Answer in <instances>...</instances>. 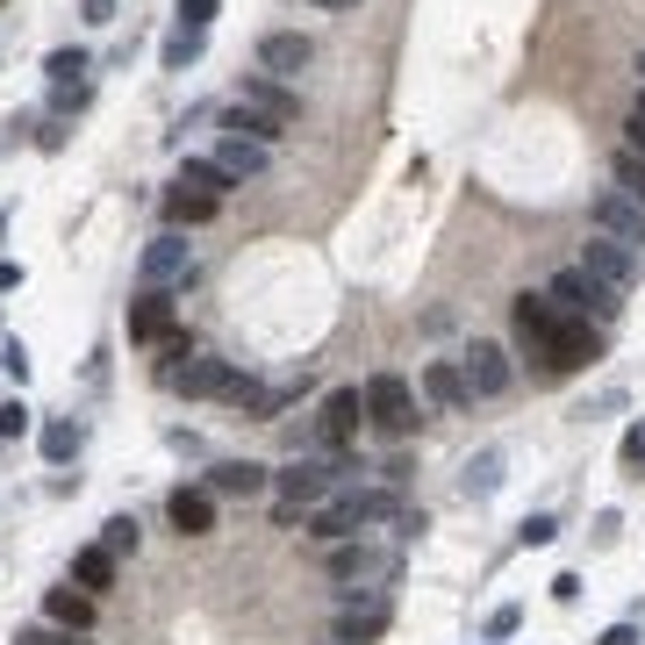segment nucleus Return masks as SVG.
I'll list each match as a JSON object with an SVG mask.
<instances>
[{
    "mask_svg": "<svg viewBox=\"0 0 645 645\" xmlns=\"http://www.w3.org/2000/svg\"><path fill=\"white\" fill-rule=\"evenodd\" d=\"M136 538H144V531H136V516H108V524H101V545L115 552V560H122V552H136Z\"/></svg>",
    "mask_w": 645,
    "mask_h": 645,
    "instance_id": "obj_31",
    "label": "nucleus"
},
{
    "mask_svg": "<svg viewBox=\"0 0 645 645\" xmlns=\"http://www.w3.org/2000/svg\"><path fill=\"white\" fill-rule=\"evenodd\" d=\"M172 394H187V402H222L230 394V380H238V366L230 358H208V352H194V358H180L172 374H158Z\"/></svg>",
    "mask_w": 645,
    "mask_h": 645,
    "instance_id": "obj_10",
    "label": "nucleus"
},
{
    "mask_svg": "<svg viewBox=\"0 0 645 645\" xmlns=\"http://www.w3.org/2000/svg\"><path fill=\"white\" fill-rule=\"evenodd\" d=\"M560 538V524H552V516H524V545H552Z\"/></svg>",
    "mask_w": 645,
    "mask_h": 645,
    "instance_id": "obj_36",
    "label": "nucleus"
},
{
    "mask_svg": "<svg viewBox=\"0 0 645 645\" xmlns=\"http://www.w3.org/2000/svg\"><path fill=\"white\" fill-rule=\"evenodd\" d=\"M424 394L438 409H466V402H474V388H466V374H459V358H430V366H424Z\"/></svg>",
    "mask_w": 645,
    "mask_h": 645,
    "instance_id": "obj_23",
    "label": "nucleus"
},
{
    "mask_svg": "<svg viewBox=\"0 0 645 645\" xmlns=\"http://www.w3.org/2000/svg\"><path fill=\"white\" fill-rule=\"evenodd\" d=\"M510 631H516V610H510V603H502V610L488 617V638H510Z\"/></svg>",
    "mask_w": 645,
    "mask_h": 645,
    "instance_id": "obj_40",
    "label": "nucleus"
},
{
    "mask_svg": "<svg viewBox=\"0 0 645 645\" xmlns=\"http://www.w3.org/2000/svg\"><path fill=\"white\" fill-rule=\"evenodd\" d=\"M222 136H252V144H266V151H272V144H280L288 130H280V122H266V115H252V108H238V101H230V115H222Z\"/></svg>",
    "mask_w": 645,
    "mask_h": 645,
    "instance_id": "obj_25",
    "label": "nucleus"
},
{
    "mask_svg": "<svg viewBox=\"0 0 645 645\" xmlns=\"http://www.w3.org/2000/svg\"><path fill=\"white\" fill-rule=\"evenodd\" d=\"M15 645H80V631H22Z\"/></svg>",
    "mask_w": 645,
    "mask_h": 645,
    "instance_id": "obj_37",
    "label": "nucleus"
},
{
    "mask_svg": "<svg viewBox=\"0 0 645 645\" xmlns=\"http://www.w3.org/2000/svg\"><path fill=\"white\" fill-rule=\"evenodd\" d=\"M187 280H194V244L180 238V230L144 244V258H136V294H180Z\"/></svg>",
    "mask_w": 645,
    "mask_h": 645,
    "instance_id": "obj_5",
    "label": "nucleus"
},
{
    "mask_svg": "<svg viewBox=\"0 0 645 645\" xmlns=\"http://www.w3.org/2000/svg\"><path fill=\"white\" fill-rule=\"evenodd\" d=\"M308 8H322V15H352L358 0H308Z\"/></svg>",
    "mask_w": 645,
    "mask_h": 645,
    "instance_id": "obj_42",
    "label": "nucleus"
},
{
    "mask_svg": "<svg viewBox=\"0 0 645 645\" xmlns=\"http://www.w3.org/2000/svg\"><path fill=\"white\" fill-rule=\"evenodd\" d=\"M172 187H187V194H208V202H222V194L238 187V180H230V172H222L216 158H187V166H180V180H172Z\"/></svg>",
    "mask_w": 645,
    "mask_h": 645,
    "instance_id": "obj_24",
    "label": "nucleus"
},
{
    "mask_svg": "<svg viewBox=\"0 0 645 645\" xmlns=\"http://www.w3.org/2000/svg\"><path fill=\"white\" fill-rule=\"evenodd\" d=\"M552 308H560V316H581V322H595V330H603V322H617V308H624V294L617 288H603V280H595V272H581V266H567V272H552Z\"/></svg>",
    "mask_w": 645,
    "mask_h": 645,
    "instance_id": "obj_4",
    "label": "nucleus"
},
{
    "mask_svg": "<svg viewBox=\"0 0 645 645\" xmlns=\"http://www.w3.org/2000/svg\"><path fill=\"white\" fill-rule=\"evenodd\" d=\"M322 574L338 581V588H380V581L402 574V560H394V545H374V538H344L322 552Z\"/></svg>",
    "mask_w": 645,
    "mask_h": 645,
    "instance_id": "obj_3",
    "label": "nucleus"
},
{
    "mask_svg": "<svg viewBox=\"0 0 645 645\" xmlns=\"http://www.w3.org/2000/svg\"><path fill=\"white\" fill-rule=\"evenodd\" d=\"M308 58H316V44H308L302 29H266L258 36V72H266V80H294V72H308Z\"/></svg>",
    "mask_w": 645,
    "mask_h": 645,
    "instance_id": "obj_15",
    "label": "nucleus"
},
{
    "mask_svg": "<svg viewBox=\"0 0 645 645\" xmlns=\"http://www.w3.org/2000/svg\"><path fill=\"white\" fill-rule=\"evenodd\" d=\"M222 402H230V409H244V416H258V424H280V409H288V394H280V388H266V380H252V374H238Z\"/></svg>",
    "mask_w": 645,
    "mask_h": 645,
    "instance_id": "obj_20",
    "label": "nucleus"
},
{
    "mask_svg": "<svg viewBox=\"0 0 645 645\" xmlns=\"http://www.w3.org/2000/svg\"><path fill=\"white\" fill-rule=\"evenodd\" d=\"M202 488L208 495H266L272 488V466H258V459H222V466H208Z\"/></svg>",
    "mask_w": 645,
    "mask_h": 645,
    "instance_id": "obj_17",
    "label": "nucleus"
},
{
    "mask_svg": "<svg viewBox=\"0 0 645 645\" xmlns=\"http://www.w3.org/2000/svg\"><path fill=\"white\" fill-rule=\"evenodd\" d=\"M631 122H645V86H638V101H631Z\"/></svg>",
    "mask_w": 645,
    "mask_h": 645,
    "instance_id": "obj_44",
    "label": "nucleus"
},
{
    "mask_svg": "<svg viewBox=\"0 0 645 645\" xmlns=\"http://www.w3.org/2000/svg\"><path fill=\"white\" fill-rule=\"evenodd\" d=\"M166 516H172L180 538H208V531H216V495H208V488H172L166 495Z\"/></svg>",
    "mask_w": 645,
    "mask_h": 645,
    "instance_id": "obj_16",
    "label": "nucleus"
},
{
    "mask_svg": "<svg viewBox=\"0 0 645 645\" xmlns=\"http://www.w3.org/2000/svg\"><path fill=\"white\" fill-rule=\"evenodd\" d=\"M495 480H502V452H480L466 466V495H495Z\"/></svg>",
    "mask_w": 645,
    "mask_h": 645,
    "instance_id": "obj_30",
    "label": "nucleus"
},
{
    "mask_svg": "<svg viewBox=\"0 0 645 645\" xmlns=\"http://www.w3.org/2000/svg\"><path fill=\"white\" fill-rule=\"evenodd\" d=\"M394 516H402L394 488H352V495H330V502L308 510V538L344 545V538H358V531H374V524H394Z\"/></svg>",
    "mask_w": 645,
    "mask_h": 645,
    "instance_id": "obj_1",
    "label": "nucleus"
},
{
    "mask_svg": "<svg viewBox=\"0 0 645 645\" xmlns=\"http://www.w3.org/2000/svg\"><path fill=\"white\" fill-rule=\"evenodd\" d=\"M638 86H645V51H638Z\"/></svg>",
    "mask_w": 645,
    "mask_h": 645,
    "instance_id": "obj_45",
    "label": "nucleus"
},
{
    "mask_svg": "<svg viewBox=\"0 0 645 645\" xmlns=\"http://www.w3.org/2000/svg\"><path fill=\"white\" fill-rule=\"evenodd\" d=\"M216 208H222V202H208V194H187V187H172V194H166V216H172V222H187V230H194V222H208Z\"/></svg>",
    "mask_w": 645,
    "mask_h": 645,
    "instance_id": "obj_27",
    "label": "nucleus"
},
{
    "mask_svg": "<svg viewBox=\"0 0 645 645\" xmlns=\"http://www.w3.org/2000/svg\"><path fill=\"white\" fill-rule=\"evenodd\" d=\"M316 645H344V638H316Z\"/></svg>",
    "mask_w": 645,
    "mask_h": 645,
    "instance_id": "obj_46",
    "label": "nucleus"
},
{
    "mask_svg": "<svg viewBox=\"0 0 645 645\" xmlns=\"http://www.w3.org/2000/svg\"><path fill=\"white\" fill-rule=\"evenodd\" d=\"M588 238H610V244L645 258V202H631L624 187H603L588 202Z\"/></svg>",
    "mask_w": 645,
    "mask_h": 645,
    "instance_id": "obj_6",
    "label": "nucleus"
},
{
    "mask_svg": "<svg viewBox=\"0 0 645 645\" xmlns=\"http://www.w3.org/2000/svg\"><path fill=\"white\" fill-rule=\"evenodd\" d=\"M222 8L216 0H180V29H194V36H208V22H216Z\"/></svg>",
    "mask_w": 645,
    "mask_h": 645,
    "instance_id": "obj_34",
    "label": "nucleus"
},
{
    "mask_svg": "<svg viewBox=\"0 0 645 645\" xmlns=\"http://www.w3.org/2000/svg\"><path fill=\"white\" fill-rule=\"evenodd\" d=\"M366 424H374L380 438H394V445L416 430V394H409L402 374H374L366 380Z\"/></svg>",
    "mask_w": 645,
    "mask_h": 645,
    "instance_id": "obj_9",
    "label": "nucleus"
},
{
    "mask_svg": "<svg viewBox=\"0 0 645 645\" xmlns=\"http://www.w3.org/2000/svg\"><path fill=\"white\" fill-rule=\"evenodd\" d=\"M0 374L22 380V374H29V352H22V344H0Z\"/></svg>",
    "mask_w": 645,
    "mask_h": 645,
    "instance_id": "obj_38",
    "label": "nucleus"
},
{
    "mask_svg": "<svg viewBox=\"0 0 645 645\" xmlns=\"http://www.w3.org/2000/svg\"><path fill=\"white\" fill-rule=\"evenodd\" d=\"M8 288H22V266H15V258H0V294H8Z\"/></svg>",
    "mask_w": 645,
    "mask_h": 645,
    "instance_id": "obj_41",
    "label": "nucleus"
},
{
    "mask_svg": "<svg viewBox=\"0 0 645 645\" xmlns=\"http://www.w3.org/2000/svg\"><path fill=\"white\" fill-rule=\"evenodd\" d=\"M388 624H394V603H388L380 588H344L338 617H330V638H344V645H374V638H388Z\"/></svg>",
    "mask_w": 645,
    "mask_h": 645,
    "instance_id": "obj_7",
    "label": "nucleus"
},
{
    "mask_svg": "<svg viewBox=\"0 0 645 645\" xmlns=\"http://www.w3.org/2000/svg\"><path fill=\"white\" fill-rule=\"evenodd\" d=\"M216 166L244 187V180H258V172L272 166V151H266V144H252V136H222V144H216Z\"/></svg>",
    "mask_w": 645,
    "mask_h": 645,
    "instance_id": "obj_21",
    "label": "nucleus"
},
{
    "mask_svg": "<svg viewBox=\"0 0 645 645\" xmlns=\"http://www.w3.org/2000/svg\"><path fill=\"white\" fill-rule=\"evenodd\" d=\"M44 72H51L58 94H65V86H86V80H80V72H86V51H51V58H44Z\"/></svg>",
    "mask_w": 645,
    "mask_h": 645,
    "instance_id": "obj_28",
    "label": "nucleus"
},
{
    "mask_svg": "<svg viewBox=\"0 0 645 645\" xmlns=\"http://www.w3.org/2000/svg\"><path fill=\"white\" fill-rule=\"evenodd\" d=\"M358 424H366V388H330L316 409V430H308V445L316 452H352Z\"/></svg>",
    "mask_w": 645,
    "mask_h": 645,
    "instance_id": "obj_8",
    "label": "nucleus"
},
{
    "mask_svg": "<svg viewBox=\"0 0 645 645\" xmlns=\"http://www.w3.org/2000/svg\"><path fill=\"white\" fill-rule=\"evenodd\" d=\"M72 452H80V424H44V459H51V466H65Z\"/></svg>",
    "mask_w": 645,
    "mask_h": 645,
    "instance_id": "obj_29",
    "label": "nucleus"
},
{
    "mask_svg": "<svg viewBox=\"0 0 645 645\" xmlns=\"http://www.w3.org/2000/svg\"><path fill=\"white\" fill-rule=\"evenodd\" d=\"M610 187H624L631 202H645V158L631 151V144H617V151H610Z\"/></svg>",
    "mask_w": 645,
    "mask_h": 645,
    "instance_id": "obj_26",
    "label": "nucleus"
},
{
    "mask_svg": "<svg viewBox=\"0 0 645 645\" xmlns=\"http://www.w3.org/2000/svg\"><path fill=\"white\" fill-rule=\"evenodd\" d=\"M0 230H8V222H0Z\"/></svg>",
    "mask_w": 645,
    "mask_h": 645,
    "instance_id": "obj_47",
    "label": "nucleus"
},
{
    "mask_svg": "<svg viewBox=\"0 0 645 645\" xmlns=\"http://www.w3.org/2000/svg\"><path fill=\"white\" fill-rule=\"evenodd\" d=\"M617 459H624V474H631V480H645V416H638V424L624 430V445H617Z\"/></svg>",
    "mask_w": 645,
    "mask_h": 645,
    "instance_id": "obj_32",
    "label": "nucleus"
},
{
    "mask_svg": "<svg viewBox=\"0 0 645 645\" xmlns=\"http://www.w3.org/2000/svg\"><path fill=\"white\" fill-rule=\"evenodd\" d=\"M624 130H631V136H624V144H631V151H638V158H645V122H624Z\"/></svg>",
    "mask_w": 645,
    "mask_h": 645,
    "instance_id": "obj_43",
    "label": "nucleus"
},
{
    "mask_svg": "<svg viewBox=\"0 0 645 645\" xmlns=\"http://www.w3.org/2000/svg\"><path fill=\"white\" fill-rule=\"evenodd\" d=\"M180 322H172V302L166 294H136L130 302V344H166Z\"/></svg>",
    "mask_w": 645,
    "mask_h": 645,
    "instance_id": "obj_18",
    "label": "nucleus"
},
{
    "mask_svg": "<svg viewBox=\"0 0 645 645\" xmlns=\"http://www.w3.org/2000/svg\"><path fill=\"white\" fill-rule=\"evenodd\" d=\"M29 430V409L22 402H0V438H22Z\"/></svg>",
    "mask_w": 645,
    "mask_h": 645,
    "instance_id": "obj_35",
    "label": "nucleus"
},
{
    "mask_svg": "<svg viewBox=\"0 0 645 645\" xmlns=\"http://www.w3.org/2000/svg\"><path fill=\"white\" fill-rule=\"evenodd\" d=\"M44 617H51L58 631H86V624H94V595L72 588V581H58V588L44 595Z\"/></svg>",
    "mask_w": 645,
    "mask_h": 645,
    "instance_id": "obj_22",
    "label": "nucleus"
},
{
    "mask_svg": "<svg viewBox=\"0 0 645 645\" xmlns=\"http://www.w3.org/2000/svg\"><path fill=\"white\" fill-rule=\"evenodd\" d=\"M352 474H358L352 452H294L288 466H272V495L294 502V510H316V502H330Z\"/></svg>",
    "mask_w": 645,
    "mask_h": 645,
    "instance_id": "obj_2",
    "label": "nucleus"
},
{
    "mask_svg": "<svg viewBox=\"0 0 645 645\" xmlns=\"http://www.w3.org/2000/svg\"><path fill=\"white\" fill-rule=\"evenodd\" d=\"M459 374H466V388H474L480 402H495V394H510L516 366H510V352H502V344L474 338V344H466V358H459Z\"/></svg>",
    "mask_w": 645,
    "mask_h": 645,
    "instance_id": "obj_12",
    "label": "nucleus"
},
{
    "mask_svg": "<svg viewBox=\"0 0 645 645\" xmlns=\"http://www.w3.org/2000/svg\"><path fill=\"white\" fill-rule=\"evenodd\" d=\"M115 567H122V560L108 552V545H86V552H72V574H65V581H72V588H86L94 603H101V595L115 588Z\"/></svg>",
    "mask_w": 645,
    "mask_h": 645,
    "instance_id": "obj_19",
    "label": "nucleus"
},
{
    "mask_svg": "<svg viewBox=\"0 0 645 645\" xmlns=\"http://www.w3.org/2000/svg\"><path fill=\"white\" fill-rule=\"evenodd\" d=\"M581 272H595L603 288L631 294V288H638V272H645V258L624 252V244H610V238H588V244H581Z\"/></svg>",
    "mask_w": 645,
    "mask_h": 645,
    "instance_id": "obj_13",
    "label": "nucleus"
},
{
    "mask_svg": "<svg viewBox=\"0 0 645 645\" xmlns=\"http://www.w3.org/2000/svg\"><path fill=\"white\" fill-rule=\"evenodd\" d=\"M595 645H638V624H631V617H624V624H610V631H603V638H595Z\"/></svg>",
    "mask_w": 645,
    "mask_h": 645,
    "instance_id": "obj_39",
    "label": "nucleus"
},
{
    "mask_svg": "<svg viewBox=\"0 0 645 645\" xmlns=\"http://www.w3.org/2000/svg\"><path fill=\"white\" fill-rule=\"evenodd\" d=\"M194 58H202V36H194V29H172V44H166V65L180 72V65H194Z\"/></svg>",
    "mask_w": 645,
    "mask_h": 645,
    "instance_id": "obj_33",
    "label": "nucleus"
},
{
    "mask_svg": "<svg viewBox=\"0 0 645 645\" xmlns=\"http://www.w3.org/2000/svg\"><path fill=\"white\" fill-rule=\"evenodd\" d=\"M510 322H516V344H524L531 358H545V344H552V330H560V308H552V294H516L510 302Z\"/></svg>",
    "mask_w": 645,
    "mask_h": 645,
    "instance_id": "obj_14",
    "label": "nucleus"
},
{
    "mask_svg": "<svg viewBox=\"0 0 645 645\" xmlns=\"http://www.w3.org/2000/svg\"><path fill=\"white\" fill-rule=\"evenodd\" d=\"M238 108L280 122V130H294V122H302V94H294L288 80H266V72H244V80H238Z\"/></svg>",
    "mask_w": 645,
    "mask_h": 645,
    "instance_id": "obj_11",
    "label": "nucleus"
}]
</instances>
